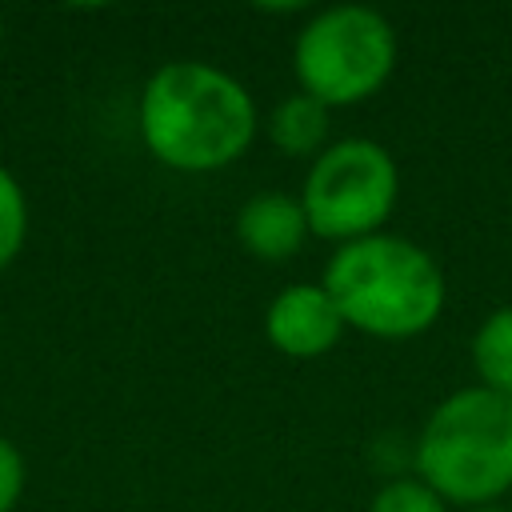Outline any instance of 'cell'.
I'll return each mask as SVG.
<instances>
[{"instance_id": "cell-10", "label": "cell", "mask_w": 512, "mask_h": 512, "mask_svg": "<svg viewBox=\"0 0 512 512\" xmlns=\"http://www.w3.org/2000/svg\"><path fill=\"white\" fill-rule=\"evenodd\" d=\"M28 236V200L8 168H0V268H8Z\"/></svg>"}, {"instance_id": "cell-7", "label": "cell", "mask_w": 512, "mask_h": 512, "mask_svg": "<svg viewBox=\"0 0 512 512\" xmlns=\"http://www.w3.org/2000/svg\"><path fill=\"white\" fill-rule=\"evenodd\" d=\"M236 240L248 256L264 260V264H284L292 260L304 244H308V216L300 208V196H288L280 188H264L256 196H248L236 208Z\"/></svg>"}, {"instance_id": "cell-13", "label": "cell", "mask_w": 512, "mask_h": 512, "mask_svg": "<svg viewBox=\"0 0 512 512\" xmlns=\"http://www.w3.org/2000/svg\"><path fill=\"white\" fill-rule=\"evenodd\" d=\"M464 512H512V508H504V504H484V508H464Z\"/></svg>"}, {"instance_id": "cell-2", "label": "cell", "mask_w": 512, "mask_h": 512, "mask_svg": "<svg viewBox=\"0 0 512 512\" xmlns=\"http://www.w3.org/2000/svg\"><path fill=\"white\" fill-rule=\"evenodd\" d=\"M320 284L336 300L344 324L368 340H416L448 308V276L440 260L400 232H376L332 248Z\"/></svg>"}, {"instance_id": "cell-4", "label": "cell", "mask_w": 512, "mask_h": 512, "mask_svg": "<svg viewBox=\"0 0 512 512\" xmlns=\"http://www.w3.org/2000/svg\"><path fill=\"white\" fill-rule=\"evenodd\" d=\"M400 40L392 20L372 4H328L304 16L292 36L296 88L324 108L372 100L396 72Z\"/></svg>"}, {"instance_id": "cell-11", "label": "cell", "mask_w": 512, "mask_h": 512, "mask_svg": "<svg viewBox=\"0 0 512 512\" xmlns=\"http://www.w3.org/2000/svg\"><path fill=\"white\" fill-rule=\"evenodd\" d=\"M368 512H448V504L420 476H392L372 492Z\"/></svg>"}, {"instance_id": "cell-6", "label": "cell", "mask_w": 512, "mask_h": 512, "mask_svg": "<svg viewBox=\"0 0 512 512\" xmlns=\"http://www.w3.org/2000/svg\"><path fill=\"white\" fill-rule=\"evenodd\" d=\"M348 324L320 280L280 288L264 308V340L288 360H320L344 340Z\"/></svg>"}, {"instance_id": "cell-3", "label": "cell", "mask_w": 512, "mask_h": 512, "mask_svg": "<svg viewBox=\"0 0 512 512\" xmlns=\"http://www.w3.org/2000/svg\"><path fill=\"white\" fill-rule=\"evenodd\" d=\"M412 476L460 512L500 504L512 492V396L464 384L436 400L412 440Z\"/></svg>"}, {"instance_id": "cell-14", "label": "cell", "mask_w": 512, "mask_h": 512, "mask_svg": "<svg viewBox=\"0 0 512 512\" xmlns=\"http://www.w3.org/2000/svg\"><path fill=\"white\" fill-rule=\"evenodd\" d=\"M0 40H4V16H0Z\"/></svg>"}, {"instance_id": "cell-12", "label": "cell", "mask_w": 512, "mask_h": 512, "mask_svg": "<svg viewBox=\"0 0 512 512\" xmlns=\"http://www.w3.org/2000/svg\"><path fill=\"white\" fill-rule=\"evenodd\" d=\"M24 492V456L12 440L0 436V512H12Z\"/></svg>"}, {"instance_id": "cell-1", "label": "cell", "mask_w": 512, "mask_h": 512, "mask_svg": "<svg viewBox=\"0 0 512 512\" xmlns=\"http://www.w3.org/2000/svg\"><path fill=\"white\" fill-rule=\"evenodd\" d=\"M140 140L172 172L208 176L248 156L260 112L252 92L208 60H168L140 92Z\"/></svg>"}, {"instance_id": "cell-9", "label": "cell", "mask_w": 512, "mask_h": 512, "mask_svg": "<svg viewBox=\"0 0 512 512\" xmlns=\"http://www.w3.org/2000/svg\"><path fill=\"white\" fill-rule=\"evenodd\" d=\"M468 360H472L476 384H484L500 396H512V304L492 308L476 324V332L468 340Z\"/></svg>"}, {"instance_id": "cell-5", "label": "cell", "mask_w": 512, "mask_h": 512, "mask_svg": "<svg viewBox=\"0 0 512 512\" xmlns=\"http://www.w3.org/2000/svg\"><path fill=\"white\" fill-rule=\"evenodd\" d=\"M296 196L308 216V232L340 248L388 228L400 204V168L380 140L340 136L308 160Z\"/></svg>"}, {"instance_id": "cell-8", "label": "cell", "mask_w": 512, "mask_h": 512, "mask_svg": "<svg viewBox=\"0 0 512 512\" xmlns=\"http://www.w3.org/2000/svg\"><path fill=\"white\" fill-rule=\"evenodd\" d=\"M268 144L280 156L292 160H316L328 144H332V108H324L320 100H312L308 92H288L272 104V112L264 116Z\"/></svg>"}]
</instances>
